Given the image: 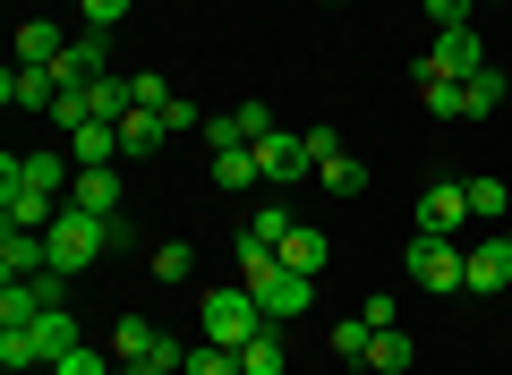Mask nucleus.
I'll use <instances>...</instances> for the list:
<instances>
[{
	"label": "nucleus",
	"instance_id": "f257e3e1",
	"mask_svg": "<svg viewBox=\"0 0 512 375\" xmlns=\"http://www.w3.org/2000/svg\"><path fill=\"white\" fill-rule=\"evenodd\" d=\"M231 256H239V282L256 290V307H265L274 324H291V316H308V307H316V273H291V265H282V248H265L256 231H239Z\"/></svg>",
	"mask_w": 512,
	"mask_h": 375
},
{
	"label": "nucleus",
	"instance_id": "f03ea898",
	"mask_svg": "<svg viewBox=\"0 0 512 375\" xmlns=\"http://www.w3.org/2000/svg\"><path fill=\"white\" fill-rule=\"evenodd\" d=\"M43 239H52V273H69V282H77V273H94V256H111V214L60 205V222Z\"/></svg>",
	"mask_w": 512,
	"mask_h": 375
},
{
	"label": "nucleus",
	"instance_id": "7ed1b4c3",
	"mask_svg": "<svg viewBox=\"0 0 512 375\" xmlns=\"http://www.w3.org/2000/svg\"><path fill=\"white\" fill-rule=\"evenodd\" d=\"M197 324H205V341H222V350H248L256 333H265V307H256V290L248 282H231V290H205L197 299Z\"/></svg>",
	"mask_w": 512,
	"mask_h": 375
},
{
	"label": "nucleus",
	"instance_id": "20e7f679",
	"mask_svg": "<svg viewBox=\"0 0 512 375\" xmlns=\"http://www.w3.org/2000/svg\"><path fill=\"white\" fill-rule=\"evenodd\" d=\"M461 265H470V248L444 239V231H419V239H410V256H402V273L419 290H436V299H444V290H461Z\"/></svg>",
	"mask_w": 512,
	"mask_h": 375
},
{
	"label": "nucleus",
	"instance_id": "39448f33",
	"mask_svg": "<svg viewBox=\"0 0 512 375\" xmlns=\"http://www.w3.org/2000/svg\"><path fill=\"white\" fill-rule=\"evenodd\" d=\"M487 69V43H478V26H436L419 52V77H478Z\"/></svg>",
	"mask_w": 512,
	"mask_h": 375
},
{
	"label": "nucleus",
	"instance_id": "423d86ee",
	"mask_svg": "<svg viewBox=\"0 0 512 375\" xmlns=\"http://www.w3.org/2000/svg\"><path fill=\"white\" fill-rule=\"evenodd\" d=\"M461 290L470 299H495V290H512V231H487L470 248V265H461Z\"/></svg>",
	"mask_w": 512,
	"mask_h": 375
},
{
	"label": "nucleus",
	"instance_id": "0eeeda50",
	"mask_svg": "<svg viewBox=\"0 0 512 375\" xmlns=\"http://www.w3.org/2000/svg\"><path fill=\"white\" fill-rule=\"evenodd\" d=\"M52 77H60V94H86L94 77H111V35H94V26H86V35L52 60Z\"/></svg>",
	"mask_w": 512,
	"mask_h": 375
},
{
	"label": "nucleus",
	"instance_id": "6e6552de",
	"mask_svg": "<svg viewBox=\"0 0 512 375\" xmlns=\"http://www.w3.org/2000/svg\"><path fill=\"white\" fill-rule=\"evenodd\" d=\"M0 179H26V188H43V197H60V205H69L77 162H69V154H0Z\"/></svg>",
	"mask_w": 512,
	"mask_h": 375
},
{
	"label": "nucleus",
	"instance_id": "1a4fd4ad",
	"mask_svg": "<svg viewBox=\"0 0 512 375\" xmlns=\"http://www.w3.org/2000/svg\"><path fill=\"white\" fill-rule=\"evenodd\" d=\"M0 103H9V111H43V120H52L60 77H52V69H26V60H9V69H0Z\"/></svg>",
	"mask_w": 512,
	"mask_h": 375
},
{
	"label": "nucleus",
	"instance_id": "9d476101",
	"mask_svg": "<svg viewBox=\"0 0 512 375\" xmlns=\"http://www.w3.org/2000/svg\"><path fill=\"white\" fill-rule=\"evenodd\" d=\"M0 222H9V231H52L60 197H43V188H26V179H0Z\"/></svg>",
	"mask_w": 512,
	"mask_h": 375
},
{
	"label": "nucleus",
	"instance_id": "9b49d317",
	"mask_svg": "<svg viewBox=\"0 0 512 375\" xmlns=\"http://www.w3.org/2000/svg\"><path fill=\"white\" fill-rule=\"evenodd\" d=\"M256 171H265V188H291V179H308V145L274 128V137H256Z\"/></svg>",
	"mask_w": 512,
	"mask_h": 375
},
{
	"label": "nucleus",
	"instance_id": "f8f14e48",
	"mask_svg": "<svg viewBox=\"0 0 512 375\" xmlns=\"http://www.w3.org/2000/svg\"><path fill=\"white\" fill-rule=\"evenodd\" d=\"M461 222H470V188H461V179H436V188H419V231H444V239H453Z\"/></svg>",
	"mask_w": 512,
	"mask_h": 375
},
{
	"label": "nucleus",
	"instance_id": "ddd939ff",
	"mask_svg": "<svg viewBox=\"0 0 512 375\" xmlns=\"http://www.w3.org/2000/svg\"><path fill=\"white\" fill-rule=\"evenodd\" d=\"M128 188H120V162H94V171H77V188H69V205H86V214H128Z\"/></svg>",
	"mask_w": 512,
	"mask_h": 375
},
{
	"label": "nucleus",
	"instance_id": "4468645a",
	"mask_svg": "<svg viewBox=\"0 0 512 375\" xmlns=\"http://www.w3.org/2000/svg\"><path fill=\"white\" fill-rule=\"evenodd\" d=\"M69 162H77V171H94V162H120V120H86V128H69Z\"/></svg>",
	"mask_w": 512,
	"mask_h": 375
},
{
	"label": "nucleus",
	"instance_id": "2eb2a0df",
	"mask_svg": "<svg viewBox=\"0 0 512 375\" xmlns=\"http://www.w3.org/2000/svg\"><path fill=\"white\" fill-rule=\"evenodd\" d=\"M495 111H504V69H478V77H461V120H495Z\"/></svg>",
	"mask_w": 512,
	"mask_h": 375
},
{
	"label": "nucleus",
	"instance_id": "dca6fc26",
	"mask_svg": "<svg viewBox=\"0 0 512 375\" xmlns=\"http://www.w3.org/2000/svg\"><path fill=\"white\" fill-rule=\"evenodd\" d=\"M239 375H291V341H282V324H265V333L239 350Z\"/></svg>",
	"mask_w": 512,
	"mask_h": 375
},
{
	"label": "nucleus",
	"instance_id": "f3484780",
	"mask_svg": "<svg viewBox=\"0 0 512 375\" xmlns=\"http://www.w3.org/2000/svg\"><path fill=\"white\" fill-rule=\"evenodd\" d=\"M163 324H154V316H120V324H111V358H154V350H163Z\"/></svg>",
	"mask_w": 512,
	"mask_h": 375
},
{
	"label": "nucleus",
	"instance_id": "a211bd4d",
	"mask_svg": "<svg viewBox=\"0 0 512 375\" xmlns=\"http://www.w3.org/2000/svg\"><path fill=\"white\" fill-rule=\"evenodd\" d=\"M60 52H69V35H60L52 18H26V26H18V60H26V69H52Z\"/></svg>",
	"mask_w": 512,
	"mask_h": 375
},
{
	"label": "nucleus",
	"instance_id": "6ab92c4d",
	"mask_svg": "<svg viewBox=\"0 0 512 375\" xmlns=\"http://www.w3.org/2000/svg\"><path fill=\"white\" fill-rule=\"evenodd\" d=\"M325 256H333V239L316 231V222H291V239H282V265H291V273H325Z\"/></svg>",
	"mask_w": 512,
	"mask_h": 375
},
{
	"label": "nucleus",
	"instance_id": "aec40b11",
	"mask_svg": "<svg viewBox=\"0 0 512 375\" xmlns=\"http://www.w3.org/2000/svg\"><path fill=\"white\" fill-rule=\"evenodd\" d=\"M359 367H376V375H410V333H402V324L367 333V358H359Z\"/></svg>",
	"mask_w": 512,
	"mask_h": 375
},
{
	"label": "nucleus",
	"instance_id": "412c9836",
	"mask_svg": "<svg viewBox=\"0 0 512 375\" xmlns=\"http://www.w3.org/2000/svg\"><path fill=\"white\" fill-rule=\"evenodd\" d=\"M86 111H94V120H128V111H137V86H128V77H94Z\"/></svg>",
	"mask_w": 512,
	"mask_h": 375
},
{
	"label": "nucleus",
	"instance_id": "4be33fe9",
	"mask_svg": "<svg viewBox=\"0 0 512 375\" xmlns=\"http://www.w3.org/2000/svg\"><path fill=\"white\" fill-rule=\"evenodd\" d=\"M214 179H222V188H265V171H256V145H214Z\"/></svg>",
	"mask_w": 512,
	"mask_h": 375
},
{
	"label": "nucleus",
	"instance_id": "5701e85b",
	"mask_svg": "<svg viewBox=\"0 0 512 375\" xmlns=\"http://www.w3.org/2000/svg\"><path fill=\"white\" fill-rule=\"evenodd\" d=\"M163 137H171V128H163V111H146V103H137V111L120 120V154H154Z\"/></svg>",
	"mask_w": 512,
	"mask_h": 375
},
{
	"label": "nucleus",
	"instance_id": "b1692460",
	"mask_svg": "<svg viewBox=\"0 0 512 375\" xmlns=\"http://www.w3.org/2000/svg\"><path fill=\"white\" fill-rule=\"evenodd\" d=\"M316 188H325V197H359V188H367V162H359V154L325 162V171H316Z\"/></svg>",
	"mask_w": 512,
	"mask_h": 375
},
{
	"label": "nucleus",
	"instance_id": "393cba45",
	"mask_svg": "<svg viewBox=\"0 0 512 375\" xmlns=\"http://www.w3.org/2000/svg\"><path fill=\"white\" fill-rule=\"evenodd\" d=\"M461 188H470V222H504V205H512L504 179H461Z\"/></svg>",
	"mask_w": 512,
	"mask_h": 375
},
{
	"label": "nucleus",
	"instance_id": "a878e982",
	"mask_svg": "<svg viewBox=\"0 0 512 375\" xmlns=\"http://www.w3.org/2000/svg\"><path fill=\"white\" fill-rule=\"evenodd\" d=\"M299 145H308V171H325V162H342V154H350V145H342V128H333V120L299 128Z\"/></svg>",
	"mask_w": 512,
	"mask_h": 375
},
{
	"label": "nucleus",
	"instance_id": "bb28decb",
	"mask_svg": "<svg viewBox=\"0 0 512 375\" xmlns=\"http://www.w3.org/2000/svg\"><path fill=\"white\" fill-rule=\"evenodd\" d=\"M248 231L265 239V248H282V239H291V205H282V197H265V205L248 214Z\"/></svg>",
	"mask_w": 512,
	"mask_h": 375
},
{
	"label": "nucleus",
	"instance_id": "cd10ccee",
	"mask_svg": "<svg viewBox=\"0 0 512 375\" xmlns=\"http://www.w3.org/2000/svg\"><path fill=\"white\" fill-rule=\"evenodd\" d=\"M188 273H197V248L188 239H163L154 248V282H188Z\"/></svg>",
	"mask_w": 512,
	"mask_h": 375
},
{
	"label": "nucleus",
	"instance_id": "c85d7f7f",
	"mask_svg": "<svg viewBox=\"0 0 512 375\" xmlns=\"http://www.w3.org/2000/svg\"><path fill=\"white\" fill-rule=\"evenodd\" d=\"M231 128H239V145H256V137H274L282 120H274V103H239V111H231Z\"/></svg>",
	"mask_w": 512,
	"mask_h": 375
},
{
	"label": "nucleus",
	"instance_id": "c756f323",
	"mask_svg": "<svg viewBox=\"0 0 512 375\" xmlns=\"http://www.w3.org/2000/svg\"><path fill=\"white\" fill-rule=\"evenodd\" d=\"M419 94H427L436 120H461V77H419Z\"/></svg>",
	"mask_w": 512,
	"mask_h": 375
},
{
	"label": "nucleus",
	"instance_id": "7c9ffc66",
	"mask_svg": "<svg viewBox=\"0 0 512 375\" xmlns=\"http://www.w3.org/2000/svg\"><path fill=\"white\" fill-rule=\"evenodd\" d=\"M188 375H239V350H222V341H197V350H188Z\"/></svg>",
	"mask_w": 512,
	"mask_h": 375
},
{
	"label": "nucleus",
	"instance_id": "2f4dec72",
	"mask_svg": "<svg viewBox=\"0 0 512 375\" xmlns=\"http://www.w3.org/2000/svg\"><path fill=\"white\" fill-rule=\"evenodd\" d=\"M367 333H376V324H359V316H350V324H333V350H342L350 367H359V358H367Z\"/></svg>",
	"mask_w": 512,
	"mask_h": 375
},
{
	"label": "nucleus",
	"instance_id": "473e14b6",
	"mask_svg": "<svg viewBox=\"0 0 512 375\" xmlns=\"http://www.w3.org/2000/svg\"><path fill=\"white\" fill-rule=\"evenodd\" d=\"M77 9H86V26H94V35H111V26L128 18V0H77Z\"/></svg>",
	"mask_w": 512,
	"mask_h": 375
},
{
	"label": "nucleus",
	"instance_id": "72a5a7b5",
	"mask_svg": "<svg viewBox=\"0 0 512 375\" xmlns=\"http://www.w3.org/2000/svg\"><path fill=\"white\" fill-rule=\"evenodd\" d=\"M478 0H427V26H470Z\"/></svg>",
	"mask_w": 512,
	"mask_h": 375
},
{
	"label": "nucleus",
	"instance_id": "f704fd0d",
	"mask_svg": "<svg viewBox=\"0 0 512 375\" xmlns=\"http://www.w3.org/2000/svg\"><path fill=\"white\" fill-rule=\"evenodd\" d=\"M163 128H171V137H180V128H205V111L188 103V94H171V103H163Z\"/></svg>",
	"mask_w": 512,
	"mask_h": 375
},
{
	"label": "nucleus",
	"instance_id": "c9c22d12",
	"mask_svg": "<svg viewBox=\"0 0 512 375\" xmlns=\"http://www.w3.org/2000/svg\"><path fill=\"white\" fill-rule=\"evenodd\" d=\"M128 86H137V103H146V111H163V103H171V86H163V77H154V69H137V77H128Z\"/></svg>",
	"mask_w": 512,
	"mask_h": 375
},
{
	"label": "nucleus",
	"instance_id": "e433bc0d",
	"mask_svg": "<svg viewBox=\"0 0 512 375\" xmlns=\"http://www.w3.org/2000/svg\"><path fill=\"white\" fill-rule=\"evenodd\" d=\"M316 9H350V0H316Z\"/></svg>",
	"mask_w": 512,
	"mask_h": 375
},
{
	"label": "nucleus",
	"instance_id": "4c0bfd02",
	"mask_svg": "<svg viewBox=\"0 0 512 375\" xmlns=\"http://www.w3.org/2000/svg\"><path fill=\"white\" fill-rule=\"evenodd\" d=\"M478 9H504V0H478Z\"/></svg>",
	"mask_w": 512,
	"mask_h": 375
},
{
	"label": "nucleus",
	"instance_id": "58836bf2",
	"mask_svg": "<svg viewBox=\"0 0 512 375\" xmlns=\"http://www.w3.org/2000/svg\"><path fill=\"white\" fill-rule=\"evenodd\" d=\"M350 375H376V367H350Z\"/></svg>",
	"mask_w": 512,
	"mask_h": 375
},
{
	"label": "nucleus",
	"instance_id": "ea45409f",
	"mask_svg": "<svg viewBox=\"0 0 512 375\" xmlns=\"http://www.w3.org/2000/svg\"><path fill=\"white\" fill-rule=\"evenodd\" d=\"M35 375H52V367H35Z\"/></svg>",
	"mask_w": 512,
	"mask_h": 375
}]
</instances>
